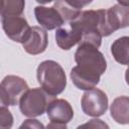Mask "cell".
Segmentation results:
<instances>
[{
  "mask_svg": "<svg viewBox=\"0 0 129 129\" xmlns=\"http://www.w3.org/2000/svg\"><path fill=\"white\" fill-rule=\"evenodd\" d=\"M75 60L77 66L71 71L74 85L84 91L95 88L107 69L104 54L97 46L88 42H80L75 52Z\"/></svg>",
  "mask_w": 129,
  "mask_h": 129,
  "instance_id": "1",
  "label": "cell"
},
{
  "mask_svg": "<svg viewBox=\"0 0 129 129\" xmlns=\"http://www.w3.org/2000/svg\"><path fill=\"white\" fill-rule=\"evenodd\" d=\"M105 9L85 10L70 22V27L82 34L80 42L91 43L98 48L105 36Z\"/></svg>",
  "mask_w": 129,
  "mask_h": 129,
  "instance_id": "2",
  "label": "cell"
},
{
  "mask_svg": "<svg viewBox=\"0 0 129 129\" xmlns=\"http://www.w3.org/2000/svg\"><path fill=\"white\" fill-rule=\"evenodd\" d=\"M37 81L40 87L51 97L63 92L67 87V76L62 67L51 59L39 63L36 71Z\"/></svg>",
  "mask_w": 129,
  "mask_h": 129,
  "instance_id": "3",
  "label": "cell"
},
{
  "mask_svg": "<svg viewBox=\"0 0 129 129\" xmlns=\"http://www.w3.org/2000/svg\"><path fill=\"white\" fill-rule=\"evenodd\" d=\"M53 99L42 88L28 89L19 101L21 113L29 118L41 116L47 109L49 102Z\"/></svg>",
  "mask_w": 129,
  "mask_h": 129,
  "instance_id": "4",
  "label": "cell"
},
{
  "mask_svg": "<svg viewBox=\"0 0 129 129\" xmlns=\"http://www.w3.org/2000/svg\"><path fill=\"white\" fill-rule=\"evenodd\" d=\"M26 81L18 76H6L0 85V100L4 106H15L19 104L21 97L28 90Z\"/></svg>",
  "mask_w": 129,
  "mask_h": 129,
  "instance_id": "5",
  "label": "cell"
},
{
  "mask_svg": "<svg viewBox=\"0 0 129 129\" xmlns=\"http://www.w3.org/2000/svg\"><path fill=\"white\" fill-rule=\"evenodd\" d=\"M83 112L91 117H100L108 109V97L100 89L93 88L87 90L81 100Z\"/></svg>",
  "mask_w": 129,
  "mask_h": 129,
  "instance_id": "6",
  "label": "cell"
},
{
  "mask_svg": "<svg viewBox=\"0 0 129 129\" xmlns=\"http://www.w3.org/2000/svg\"><path fill=\"white\" fill-rule=\"evenodd\" d=\"M2 27L5 34L13 41L23 43L28 37L31 27L27 20L20 16H1Z\"/></svg>",
  "mask_w": 129,
  "mask_h": 129,
  "instance_id": "7",
  "label": "cell"
},
{
  "mask_svg": "<svg viewBox=\"0 0 129 129\" xmlns=\"http://www.w3.org/2000/svg\"><path fill=\"white\" fill-rule=\"evenodd\" d=\"M129 25V7L120 4L113 5L105 12V36Z\"/></svg>",
  "mask_w": 129,
  "mask_h": 129,
  "instance_id": "8",
  "label": "cell"
},
{
  "mask_svg": "<svg viewBox=\"0 0 129 129\" xmlns=\"http://www.w3.org/2000/svg\"><path fill=\"white\" fill-rule=\"evenodd\" d=\"M46 113L51 123L59 124L66 128L74 117L73 107L64 99H52L47 106Z\"/></svg>",
  "mask_w": 129,
  "mask_h": 129,
  "instance_id": "9",
  "label": "cell"
},
{
  "mask_svg": "<svg viewBox=\"0 0 129 129\" xmlns=\"http://www.w3.org/2000/svg\"><path fill=\"white\" fill-rule=\"evenodd\" d=\"M34 15L37 22L46 30H52L55 28H59L64 20L60 13L52 6V7H45V6H36L34 8Z\"/></svg>",
  "mask_w": 129,
  "mask_h": 129,
  "instance_id": "10",
  "label": "cell"
},
{
  "mask_svg": "<svg viewBox=\"0 0 129 129\" xmlns=\"http://www.w3.org/2000/svg\"><path fill=\"white\" fill-rule=\"evenodd\" d=\"M47 33L39 26H32L26 40L22 43L24 50L32 55L42 53L47 47Z\"/></svg>",
  "mask_w": 129,
  "mask_h": 129,
  "instance_id": "11",
  "label": "cell"
},
{
  "mask_svg": "<svg viewBox=\"0 0 129 129\" xmlns=\"http://www.w3.org/2000/svg\"><path fill=\"white\" fill-rule=\"evenodd\" d=\"M93 0H55L53 7L60 13L64 21H72L79 16L82 8L92 3Z\"/></svg>",
  "mask_w": 129,
  "mask_h": 129,
  "instance_id": "12",
  "label": "cell"
},
{
  "mask_svg": "<svg viewBox=\"0 0 129 129\" xmlns=\"http://www.w3.org/2000/svg\"><path fill=\"white\" fill-rule=\"evenodd\" d=\"M111 117L119 124H129V97H117L110 107Z\"/></svg>",
  "mask_w": 129,
  "mask_h": 129,
  "instance_id": "13",
  "label": "cell"
},
{
  "mask_svg": "<svg viewBox=\"0 0 129 129\" xmlns=\"http://www.w3.org/2000/svg\"><path fill=\"white\" fill-rule=\"evenodd\" d=\"M81 39H82V34L72 27H70V29L57 28L55 31L56 44L63 50L71 49L74 45L80 43Z\"/></svg>",
  "mask_w": 129,
  "mask_h": 129,
  "instance_id": "14",
  "label": "cell"
},
{
  "mask_svg": "<svg viewBox=\"0 0 129 129\" xmlns=\"http://www.w3.org/2000/svg\"><path fill=\"white\" fill-rule=\"evenodd\" d=\"M111 53L117 62L129 66V36L117 38L111 45Z\"/></svg>",
  "mask_w": 129,
  "mask_h": 129,
  "instance_id": "15",
  "label": "cell"
},
{
  "mask_svg": "<svg viewBox=\"0 0 129 129\" xmlns=\"http://www.w3.org/2000/svg\"><path fill=\"white\" fill-rule=\"evenodd\" d=\"M24 6L25 0H1V16H20Z\"/></svg>",
  "mask_w": 129,
  "mask_h": 129,
  "instance_id": "16",
  "label": "cell"
},
{
  "mask_svg": "<svg viewBox=\"0 0 129 129\" xmlns=\"http://www.w3.org/2000/svg\"><path fill=\"white\" fill-rule=\"evenodd\" d=\"M13 125V117L7 106L2 105L0 108V128L8 129Z\"/></svg>",
  "mask_w": 129,
  "mask_h": 129,
  "instance_id": "17",
  "label": "cell"
},
{
  "mask_svg": "<svg viewBox=\"0 0 129 129\" xmlns=\"http://www.w3.org/2000/svg\"><path fill=\"white\" fill-rule=\"evenodd\" d=\"M23 127H28V128H43L44 126L40 122H38L37 120H35V119H27V120H25L20 125V128H23Z\"/></svg>",
  "mask_w": 129,
  "mask_h": 129,
  "instance_id": "18",
  "label": "cell"
},
{
  "mask_svg": "<svg viewBox=\"0 0 129 129\" xmlns=\"http://www.w3.org/2000/svg\"><path fill=\"white\" fill-rule=\"evenodd\" d=\"M81 127H94V128H95V127H106V128H108V125L105 124V123H103L102 120H99V119H92V120H90L89 123L84 124V125H82Z\"/></svg>",
  "mask_w": 129,
  "mask_h": 129,
  "instance_id": "19",
  "label": "cell"
},
{
  "mask_svg": "<svg viewBox=\"0 0 129 129\" xmlns=\"http://www.w3.org/2000/svg\"><path fill=\"white\" fill-rule=\"evenodd\" d=\"M117 2H118L120 5L129 7V0H117Z\"/></svg>",
  "mask_w": 129,
  "mask_h": 129,
  "instance_id": "20",
  "label": "cell"
},
{
  "mask_svg": "<svg viewBox=\"0 0 129 129\" xmlns=\"http://www.w3.org/2000/svg\"><path fill=\"white\" fill-rule=\"evenodd\" d=\"M125 80H126L127 85L129 86V67L127 68V70H126V72H125Z\"/></svg>",
  "mask_w": 129,
  "mask_h": 129,
  "instance_id": "21",
  "label": "cell"
},
{
  "mask_svg": "<svg viewBox=\"0 0 129 129\" xmlns=\"http://www.w3.org/2000/svg\"><path fill=\"white\" fill-rule=\"evenodd\" d=\"M35 1L38 2V3H40V4H47V3L52 2L53 0H35Z\"/></svg>",
  "mask_w": 129,
  "mask_h": 129,
  "instance_id": "22",
  "label": "cell"
}]
</instances>
